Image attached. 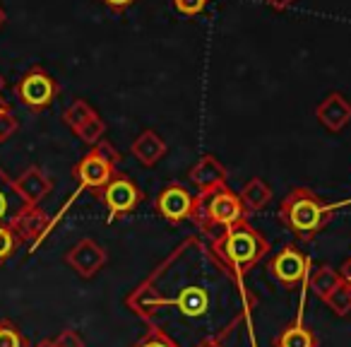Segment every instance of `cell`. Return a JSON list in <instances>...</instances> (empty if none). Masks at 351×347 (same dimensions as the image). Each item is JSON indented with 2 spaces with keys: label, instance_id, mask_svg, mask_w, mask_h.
<instances>
[{
  "label": "cell",
  "instance_id": "cell-1",
  "mask_svg": "<svg viewBox=\"0 0 351 347\" xmlns=\"http://www.w3.org/2000/svg\"><path fill=\"white\" fill-rule=\"evenodd\" d=\"M125 304L173 347H205L226 342L243 323L253 326L250 313L258 302L212 244L186 236L128 294Z\"/></svg>",
  "mask_w": 351,
  "mask_h": 347
},
{
  "label": "cell",
  "instance_id": "cell-2",
  "mask_svg": "<svg viewBox=\"0 0 351 347\" xmlns=\"http://www.w3.org/2000/svg\"><path fill=\"white\" fill-rule=\"evenodd\" d=\"M337 208L332 203L322 201L313 188L296 186L289 191V196L279 205V220L282 225L291 232L296 239L313 241L335 217Z\"/></svg>",
  "mask_w": 351,
  "mask_h": 347
},
{
  "label": "cell",
  "instance_id": "cell-3",
  "mask_svg": "<svg viewBox=\"0 0 351 347\" xmlns=\"http://www.w3.org/2000/svg\"><path fill=\"white\" fill-rule=\"evenodd\" d=\"M210 244L219 254V258L226 265H231V270L239 278H243L258 260H263L269 254V241L248 220H241L236 225H231L229 230H224Z\"/></svg>",
  "mask_w": 351,
  "mask_h": 347
},
{
  "label": "cell",
  "instance_id": "cell-4",
  "mask_svg": "<svg viewBox=\"0 0 351 347\" xmlns=\"http://www.w3.org/2000/svg\"><path fill=\"white\" fill-rule=\"evenodd\" d=\"M191 220L212 241L224 230H229L231 225H236L241 220H248V215H245L239 193L231 191L229 186H219L215 191L195 193V210H193Z\"/></svg>",
  "mask_w": 351,
  "mask_h": 347
},
{
  "label": "cell",
  "instance_id": "cell-5",
  "mask_svg": "<svg viewBox=\"0 0 351 347\" xmlns=\"http://www.w3.org/2000/svg\"><path fill=\"white\" fill-rule=\"evenodd\" d=\"M99 198L104 201L108 210V220H116V217L130 215L137 205L142 203V191L137 188V183L130 177L116 171L113 179L106 186L99 191Z\"/></svg>",
  "mask_w": 351,
  "mask_h": 347
},
{
  "label": "cell",
  "instance_id": "cell-6",
  "mask_svg": "<svg viewBox=\"0 0 351 347\" xmlns=\"http://www.w3.org/2000/svg\"><path fill=\"white\" fill-rule=\"evenodd\" d=\"M267 270L279 284L293 289V287H301V284L308 282L311 260H308V256L303 254L298 246H284L277 256H272Z\"/></svg>",
  "mask_w": 351,
  "mask_h": 347
},
{
  "label": "cell",
  "instance_id": "cell-7",
  "mask_svg": "<svg viewBox=\"0 0 351 347\" xmlns=\"http://www.w3.org/2000/svg\"><path fill=\"white\" fill-rule=\"evenodd\" d=\"M58 94V82L46 73L44 68H32L25 78L17 82V97L34 111L46 109Z\"/></svg>",
  "mask_w": 351,
  "mask_h": 347
},
{
  "label": "cell",
  "instance_id": "cell-8",
  "mask_svg": "<svg viewBox=\"0 0 351 347\" xmlns=\"http://www.w3.org/2000/svg\"><path fill=\"white\" fill-rule=\"evenodd\" d=\"M154 208L164 220L173 222V225H181V222L193 217V210H195V193H191L186 186H181V183H169V186H164L159 191Z\"/></svg>",
  "mask_w": 351,
  "mask_h": 347
},
{
  "label": "cell",
  "instance_id": "cell-9",
  "mask_svg": "<svg viewBox=\"0 0 351 347\" xmlns=\"http://www.w3.org/2000/svg\"><path fill=\"white\" fill-rule=\"evenodd\" d=\"M116 171L118 169L111 164V161L104 159V157L99 155L97 150H92L89 155H84V159L80 161L77 166H75L73 174H75V179L80 181V186H84V188H89V191H97L99 193L108 181H111Z\"/></svg>",
  "mask_w": 351,
  "mask_h": 347
},
{
  "label": "cell",
  "instance_id": "cell-10",
  "mask_svg": "<svg viewBox=\"0 0 351 347\" xmlns=\"http://www.w3.org/2000/svg\"><path fill=\"white\" fill-rule=\"evenodd\" d=\"M65 260L70 263V268L77 270V275H82V278H94V275L106 265L108 256L94 239H84L68 251Z\"/></svg>",
  "mask_w": 351,
  "mask_h": 347
},
{
  "label": "cell",
  "instance_id": "cell-11",
  "mask_svg": "<svg viewBox=\"0 0 351 347\" xmlns=\"http://www.w3.org/2000/svg\"><path fill=\"white\" fill-rule=\"evenodd\" d=\"M315 118L330 133H341L351 123V102L341 92H330L315 107Z\"/></svg>",
  "mask_w": 351,
  "mask_h": 347
},
{
  "label": "cell",
  "instance_id": "cell-12",
  "mask_svg": "<svg viewBox=\"0 0 351 347\" xmlns=\"http://www.w3.org/2000/svg\"><path fill=\"white\" fill-rule=\"evenodd\" d=\"M226 179H229V171L215 155H205L188 171V181L195 186L197 193H207L219 186H226Z\"/></svg>",
  "mask_w": 351,
  "mask_h": 347
},
{
  "label": "cell",
  "instance_id": "cell-13",
  "mask_svg": "<svg viewBox=\"0 0 351 347\" xmlns=\"http://www.w3.org/2000/svg\"><path fill=\"white\" fill-rule=\"evenodd\" d=\"M166 150H169V147H166V140L156 131H152V128L142 131L130 145L132 157H135L142 166L159 164V161L166 157Z\"/></svg>",
  "mask_w": 351,
  "mask_h": 347
},
{
  "label": "cell",
  "instance_id": "cell-14",
  "mask_svg": "<svg viewBox=\"0 0 351 347\" xmlns=\"http://www.w3.org/2000/svg\"><path fill=\"white\" fill-rule=\"evenodd\" d=\"M239 198H241V203H243L245 215H255V212L265 210V208L269 205V201H272V188H269L263 179L255 177V179H250V181H245Z\"/></svg>",
  "mask_w": 351,
  "mask_h": 347
},
{
  "label": "cell",
  "instance_id": "cell-15",
  "mask_svg": "<svg viewBox=\"0 0 351 347\" xmlns=\"http://www.w3.org/2000/svg\"><path fill=\"white\" fill-rule=\"evenodd\" d=\"M17 191H20V196L25 198L27 203H36L51 191V179L46 177L44 171L32 166L29 171L22 174L20 181H17Z\"/></svg>",
  "mask_w": 351,
  "mask_h": 347
},
{
  "label": "cell",
  "instance_id": "cell-16",
  "mask_svg": "<svg viewBox=\"0 0 351 347\" xmlns=\"http://www.w3.org/2000/svg\"><path fill=\"white\" fill-rule=\"evenodd\" d=\"M274 347H317L315 333L308 326H303V321L298 318L296 323L282 328L277 337H274Z\"/></svg>",
  "mask_w": 351,
  "mask_h": 347
},
{
  "label": "cell",
  "instance_id": "cell-17",
  "mask_svg": "<svg viewBox=\"0 0 351 347\" xmlns=\"http://www.w3.org/2000/svg\"><path fill=\"white\" fill-rule=\"evenodd\" d=\"M341 282V275L339 270L330 268V265H320V268L315 270V273L308 275V282L306 287L311 289L313 294H317L320 299H325L327 294L335 292V287Z\"/></svg>",
  "mask_w": 351,
  "mask_h": 347
},
{
  "label": "cell",
  "instance_id": "cell-18",
  "mask_svg": "<svg viewBox=\"0 0 351 347\" xmlns=\"http://www.w3.org/2000/svg\"><path fill=\"white\" fill-rule=\"evenodd\" d=\"M322 302L330 306V311L335 313V316H349L351 313V284H346L344 280H341V282L335 287V292L327 294Z\"/></svg>",
  "mask_w": 351,
  "mask_h": 347
},
{
  "label": "cell",
  "instance_id": "cell-19",
  "mask_svg": "<svg viewBox=\"0 0 351 347\" xmlns=\"http://www.w3.org/2000/svg\"><path fill=\"white\" fill-rule=\"evenodd\" d=\"M94 109L89 107L87 102H82V99H77V102H73L68 107V111L63 113V118H65V123H68L70 128H73V131H80V128L84 126V123L89 121V118L94 116Z\"/></svg>",
  "mask_w": 351,
  "mask_h": 347
},
{
  "label": "cell",
  "instance_id": "cell-20",
  "mask_svg": "<svg viewBox=\"0 0 351 347\" xmlns=\"http://www.w3.org/2000/svg\"><path fill=\"white\" fill-rule=\"evenodd\" d=\"M80 135V140H84L87 145H97L99 140H104V135H106V123H104V118L99 116V113H94L92 118H89L87 123H84L80 131H75Z\"/></svg>",
  "mask_w": 351,
  "mask_h": 347
},
{
  "label": "cell",
  "instance_id": "cell-21",
  "mask_svg": "<svg viewBox=\"0 0 351 347\" xmlns=\"http://www.w3.org/2000/svg\"><path fill=\"white\" fill-rule=\"evenodd\" d=\"M46 227H49V220H46V215L41 210H27L22 215V232L25 234L39 236L41 232H46Z\"/></svg>",
  "mask_w": 351,
  "mask_h": 347
},
{
  "label": "cell",
  "instance_id": "cell-22",
  "mask_svg": "<svg viewBox=\"0 0 351 347\" xmlns=\"http://www.w3.org/2000/svg\"><path fill=\"white\" fill-rule=\"evenodd\" d=\"M171 5L183 17H200L210 5V0H171Z\"/></svg>",
  "mask_w": 351,
  "mask_h": 347
},
{
  "label": "cell",
  "instance_id": "cell-23",
  "mask_svg": "<svg viewBox=\"0 0 351 347\" xmlns=\"http://www.w3.org/2000/svg\"><path fill=\"white\" fill-rule=\"evenodd\" d=\"M132 347H173V342L166 340L161 333H156V331H152V328H149V331H147Z\"/></svg>",
  "mask_w": 351,
  "mask_h": 347
},
{
  "label": "cell",
  "instance_id": "cell-24",
  "mask_svg": "<svg viewBox=\"0 0 351 347\" xmlns=\"http://www.w3.org/2000/svg\"><path fill=\"white\" fill-rule=\"evenodd\" d=\"M15 131H17V121L10 116V111L3 109V111H0V140H8Z\"/></svg>",
  "mask_w": 351,
  "mask_h": 347
},
{
  "label": "cell",
  "instance_id": "cell-25",
  "mask_svg": "<svg viewBox=\"0 0 351 347\" xmlns=\"http://www.w3.org/2000/svg\"><path fill=\"white\" fill-rule=\"evenodd\" d=\"M56 347H84V340L80 337V333L63 331L58 337H56Z\"/></svg>",
  "mask_w": 351,
  "mask_h": 347
},
{
  "label": "cell",
  "instance_id": "cell-26",
  "mask_svg": "<svg viewBox=\"0 0 351 347\" xmlns=\"http://www.w3.org/2000/svg\"><path fill=\"white\" fill-rule=\"evenodd\" d=\"M0 347H20V335L10 328H0Z\"/></svg>",
  "mask_w": 351,
  "mask_h": 347
},
{
  "label": "cell",
  "instance_id": "cell-27",
  "mask_svg": "<svg viewBox=\"0 0 351 347\" xmlns=\"http://www.w3.org/2000/svg\"><path fill=\"white\" fill-rule=\"evenodd\" d=\"M101 3H104V5H106L111 12H118V15H121V12L130 10V8L135 5L137 0H101Z\"/></svg>",
  "mask_w": 351,
  "mask_h": 347
},
{
  "label": "cell",
  "instance_id": "cell-28",
  "mask_svg": "<svg viewBox=\"0 0 351 347\" xmlns=\"http://www.w3.org/2000/svg\"><path fill=\"white\" fill-rule=\"evenodd\" d=\"M10 251H12V234L0 227V258H3V256H8Z\"/></svg>",
  "mask_w": 351,
  "mask_h": 347
},
{
  "label": "cell",
  "instance_id": "cell-29",
  "mask_svg": "<svg viewBox=\"0 0 351 347\" xmlns=\"http://www.w3.org/2000/svg\"><path fill=\"white\" fill-rule=\"evenodd\" d=\"M265 3H267V5L272 8V10L284 12V10H289V8H291L293 3H296V0H265Z\"/></svg>",
  "mask_w": 351,
  "mask_h": 347
},
{
  "label": "cell",
  "instance_id": "cell-30",
  "mask_svg": "<svg viewBox=\"0 0 351 347\" xmlns=\"http://www.w3.org/2000/svg\"><path fill=\"white\" fill-rule=\"evenodd\" d=\"M339 275H341V280H344L346 284H351V256L349 258L341 263V268H339Z\"/></svg>",
  "mask_w": 351,
  "mask_h": 347
},
{
  "label": "cell",
  "instance_id": "cell-31",
  "mask_svg": "<svg viewBox=\"0 0 351 347\" xmlns=\"http://www.w3.org/2000/svg\"><path fill=\"white\" fill-rule=\"evenodd\" d=\"M8 215V198L5 193L0 191V217H5Z\"/></svg>",
  "mask_w": 351,
  "mask_h": 347
},
{
  "label": "cell",
  "instance_id": "cell-32",
  "mask_svg": "<svg viewBox=\"0 0 351 347\" xmlns=\"http://www.w3.org/2000/svg\"><path fill=\"white\" fill-rule=\"evenodd\" d=\"M205 347H226V342H210V345H205Z\"/></svg>",
  "mask_w": 351,
  "mask_h": 347
},
{
  "label": "cell",
  "instance_id": "cell-33",
  "mask_svg": "<svg viewBox=\"0 0 351 347\" xmlns=\"http://www.w3.org/2000/svg\"><path fill=\"white\" fill-rule=\"evenodd\" d=\"M39 347H56V342H41Z\"/></svg>",
  "mask_w": 351,
  "mask_h": 347
}]
</instances>
